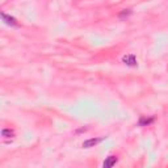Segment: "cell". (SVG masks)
Returning a JSON list of instances; mask_svg holds the SVG:
<instances>
[{
  "label": "cell",
  "instance_id": "6da1fadb",
  "mask_svg": "<svg viewBox=\"0 0 168 168\" xmlns=\"http://www.w3.org/2000/svg\"><path fill=\"white\" fill-rule=\"evenodd\" d=\"M103 141H105V137H103V138H91V139H87L83 142V148H91V147H95L96 144L101 143Z\"/></svg>",
  "mask_w": 168,
  "mask_h": 168
},
{
  "label": "cell",
  "instance_id": "7a4b0ae2",
  "mask_svg": "<svg viewBox=\"0 0 168 168\" xmlns=\"http://www.w3.org/2000/svg\"><path fill=\"white\" fill-rule=\"evenodd\" d=\"M122 62L125 63L126 66H130V67H137L138 62H137V58L134 54H127V55H123L122 57Z\"/></svg>",
  "mask_w": 168,
  "mask_h": 168
},
{
  "label": "cell",
  "instance_id": "3957f363",
  "mask_svg": "<svg viewBox=\"0 0 168 168\" xmlns=\"http://www.w3.org/2000/svg\"><path fill=\"white\" fill-rule=\"evenodd\" d=\"M2 19H3V21L7 25H11V26H20V24L17 23V20L15 19V17H12V16H8V15H5V13H2Z\"/></svg>",
  "mask_w": 168,
  "mask_h": 168
},
{
  "label": "cell",
  "instance_id": "277c9868",
  "mask_svg": "<svg viewBox=\"0 0 168 168\" xmlns=\"http://www.w3.org/2000/svg\"><path fill=\"white\" fill-rule=\"evenodd\" d=\"M118 162V158L117 156H114V155H110L108 156L107 159H105V162L103 163V167L104 168H110V167H113L116 163Z\"/></svg>",
  "mask_w": 168,
  "mask_h": 168
},
{
  "label": "cell",
  "instance_id": "5b68a950",
  "mask_svg": "<svg viewBox=\"0 0 168 168\" xmlns=\"http://www.w3.org/2000/svg\"><path fill=\"white\" fill-rule=\"evenodd\" d=\"M154 121H155L154 117H141L138 121V125L139 126H148V125H151Z\"/></svg>",
  "mask_w": 168,
  "mask_h": 168
},
{
  "label": "cell",
  "instance_id": "8992f818",
  "mask_svg": "<svg viewBox=\"0 0 168 168\" xmlns=\"http://www.w3.org/2000/svg\"><path fill=\"white\" fill-rule=\"evenodd\" d=\"M2 135L4 137V138H13V137H15V131L11 130V129H3Z\"/></svg>",
  "mask_w": 168,
  "mask_h": 168
},
{
  "label": "cell",
  "instance_id": "52a82bcc",
  "mask_svg": "<svg viewBox=\"0 0 168 168\" xmlns=\"http://www.w3.org/2000/svg\"><path fill=\"white\" fill-rule=\"evenodd\" d=\"M129 15H131V11L130 9H125L120 13V19H123V17H127Z\"/></svg>",
  "mask_w": 168,
  "mask_h": 168
}]
</instances>
